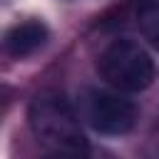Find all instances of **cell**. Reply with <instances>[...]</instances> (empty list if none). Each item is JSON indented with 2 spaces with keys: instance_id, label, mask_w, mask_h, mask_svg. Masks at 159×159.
Returning a JSON list of instances; mask_svg holds the SVG:
<instances>
[{
  "instance_id": "1",
  "label": "cell",
  "mask_w": 159,
  "mask_h": 159,
  "mask_svg": "<svg viewBox=\"0 0 159 159\" xmlns=\"http://www.w3.org/2000/svg\"><path fill=\"white\" fill-rule=\"evenodd\" d=\"M27 124L37 144L50 154L72 157L87 152L84 122L77 112V104H72L62 92L45 89L35 94L27 109Z\"/></svg>"
},
{
  "instance_id": "2",
  "label": "cell",
  "mask_w": 159,
  "mask_h": 159,
  "mask_svg": "<svg viewBox=\"0 0 159 159\" xmlns=\"http://www.w3.org/2000/svg\"><path fill=\"white\" fill-rule=\"evenodd\" d=\"M97 70L109 87L122 89L127 94L144 92L157 77V67L149 50L127 37L114 40L102 50L97 60Z\"/></svg>"
},
{
  "instance_id": "3",
  "label": "cell",
  "mask_w": 159,
  "mask_h": 159,
  "mask_svg": "<svg viewBox=\"0 0 159 159\" xmlns=\"http://www.w3.org/2000/svg\"><path fill=\"white\" fill-rule=\"evenodd\" d=\"M77 112L82 122L97 134L122 137L137 124V104L127 97V92L114 87H87L77 97Z\"/></svg>"
},
{
  "instance_id": "4",
  "label": "cell",
  "mask_w": 159,
  "mask_h": 159,
  "mask_svg": "<svg viewBox=\"0 0 159 159\" xmlns=\"http://www.w3.org/2000/svg\"><path fill=\"white\" fill-rule=\"evenodd\" d=\"M50 40V30L45 22L40 20H25L17 22L7 30L5 35V50L12 57H27L32 52H37L40 47H45V42Z\"/></svg>"
},
{
  "instance_id": "5",
  "label": "cell",
  "mask_w": 159,
  "mask_h": 159,
  "mask_svg": "<svg viewBox=\"0 0 159 159\" xmlns=\"http://www.w3.org/2000/svg\"><path fill=\"white\" fill-rule=\"evenodd\" d=\"M137 27H139L142 37L159 52V0H139Z\"/></svg>"
}]
</instances>
